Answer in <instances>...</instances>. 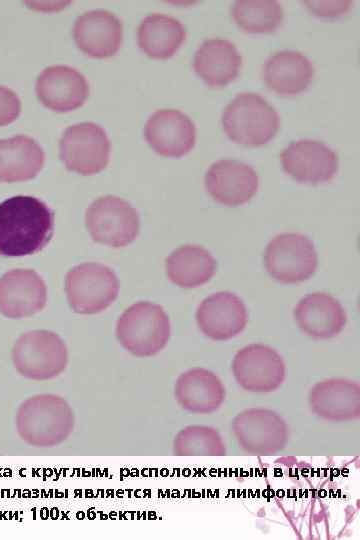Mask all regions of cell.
<instances>
[{
  "label": "cell",
  "instance_id": "cell-1",
  "mask_svg": "<svg viewBox=\"0 0 360 540\" xmlns=\"http://www.w3.org/2000/svg\"><path fill=\"white\" fill-rule=\"evenodd\" d=\"M54 213L33 196H13L0 203V255L20 257L41 251L51 240Z\"/></svg>",
  "mask_w": 360,
  "mask_h": 540
},
{
  "label": "cell",
  "instance_id": "cell-2",
  "mask_svg": "<svg viewBox=\"0 0 360 540\" xmlns=\"http://www.w3.org/2000/svg\"><path fill=\"white\" fill-rule=\"evenodd\" d=\"M19 437L28 445L51 448L72 434L75 417L69 403L56 394H37L25 399L15 417Z\"/></svg>",
  "mask_w": 360,
  "mask_h": 540
},
{
  "label": "cell",
  "instance_id": "cell-3",
  "mask_svg": "<svg viewBox=\"0 0 360 540\" xmlns=\"http://www.w3.org/2000/svg\"><path fill=\"white\" fill-rule=\"evenodd\" d=\"M221 123L232 141L255 147L268 143L275 136L279 128V115L261 95L242 92L227 104Z\"/></svg>",
  "mask_w": 360,
  "mask_h": 540
},
{
  "label": "cell",
  "instance_id": "cell-4",
  "mask_svg": "<svg viewBox=\"0 0 360 540\" xmlns=\"http://www.w3.org/2000/svg\"><path fill=\"white\" fill-rule=\"evenodd\" d=\"M170 320L162 306L140 301L128 307L118 318L116 338L137 357L159 353L170 338Z\"/></svg>",
  "mask_w": 360,
  "mask_h": 540
},
{
  "label": "cell",
  "instance_id": "cell-5",
  "mask_svg": "<svg viewBox=\"0 0 360 540\" xmlns=\"http://www.w3.org/2000/svg\"><path fill=\"white\" fill-rule=\"evenodd\" d=\"M17 372L31 380L44 381L59 376L68 364L63 339L50 330H32L18 337L12 348Z\"/></svg>",
  "mask_w": 360,
  "mask_h": 540
},
{
  "label": "cell",
  "instance_id": "cell-6",
  "mask_svg": "<svg viewBox=\"0 0 360 540\" xmlns=\"http://www.w3.org/2000/svg\"><path fill=\"white\" fill-rule=\"evenodd\" d=\"M65 292L69 306L75 313L96 314L116 300L119 281L114 271L106 265L82 263L67 272Z\"/></svg>",
  "mask_w": 360,
  "mask_h": 540
},
{
  "label": "cell",
  "instance_id": "cell-7",
  "mask_svg": "<svg viewBox=\"0 0 360 540\" xmlns=\"http://www.w3.org/2000/svg\"><path fill=\"white\" fill-rule=\"evenodd\" d=\"M85 223L95 242L114 248L133 242L140 229L136 209L128 201L112 195L100 197L90 204Z\"/></svg>",
  "mask_w": 360,
  "mask_h": 540
},
{
  "label": "cell",
  "instance_id": "cell-8",
  "mask_svg": "<svg viewBox=\"0 0 360 540\" xmlns=\"http://www.w3.org/2000/svg\"><path fill=\"white\" fill-rule=\"evenodd\" d=\"M264 264L273 279L294 284L308 280L315 273L318 257L313 242L307 236L282 233L267 244Z\"/></svg>",
  "mask_w": 360,
  "mask_h": 540
},
{
  "label": "cell",
  "instance_id": "cell-9",
  "mask_svg": "<svg viewBox=\"0 0 360 540\" xmlns=\"http://www.w3.org/2000/svg\"><path fill=\"white\" fill-rule=\"evenodd\" d=\"M59 156L68 170L93 175L107 166L110 141L100 125L93 122L77 123L63 132L59 141Z\"/></svg>",
  "mask_w": 360,
  "mask_h": 540
},
{
  "label": "cell",
  "instance_id": "cell-10",
  "mask_svg": "<svg viewBox=\"0 0 360 540\" xmlns=\"http://www.w3.org/2000/svg\"><path fill=\"white\" fill-rule=\"evenodd\" d=\"M233 433L240 447L253 455H272L282 450L289 437L285 421L274 411L251 408L233 420Z\"/></svg>",
  "mask_w": 360,
  "mask_h": 540
},
{
  "label": "cell",
  "instance_id": "cell-11",
  "mask_svg": "<svg viewBox=\"0 0 360 540\" xmlns=\"http://www.w3.org/2000/svg\"><path fill=\"white\" fill-rule=\"evenodd\" d=\"M232 370L237 383L251 392H271L285 379V363L280 354L263 344H250L234 356Z\"/></svg>",
  "mask_w": 360,
  "mask_h": 540
},
{
  "label": "cell",
  "instance_id": "cell-12",
  "mask_svg": "<svg viewBox=\"0 0 360 540\" xmlns=\"http://www.w3.org/2000/svg\"><path fill=\"white\" fill-rule=\"evenodd\" d=\"M282 168L300 183L328 182L338 170V157L323 142L312 139L292 141L281 153Z\"/></svg>",
  "mask_w": 360,
  "mask_h": 540
},
{
  "label": "cell",
  "instance_id": "cell-13",
  "mask_svg": "<svg viewBox=\"0 0 360 540\" xmlns=\"http://www.w3.org/2000/svg\"><path fill=\"white\" fill-rule=\"evenodd\" d=\"M205 188L218 203L238 206L248 202L257 192L259 178L248 164L234 159H221L208 168Z\"/></svg>",
  "mask_w": 360,
  "mask_h": 540
},
{
  "label": "cell",
  "instance_id": "cell-14",
  "mask_svg": "<svg viewBox=\"0 0 360 540\" xmlns=\"http://www.w3.org/2000/svg\"><path fill=\"white\" fill-rule=\"evenodd\" d=\"M144 136L149 146L165 157H181L195 145L196 128L189 116L175 109L155 111L146 121Z\"/></svg>",
  "mask_w": 360,
  "mask_h": 540
},
{
  "label": "cell",
  "instance_id": "cell-15",
  "mask_svg": "<svg viewBox=\"0 0 360 540\" xmlns=\"http://www.w3.org/2000/svg\"><path fill=\"white\" fill-rule=\"evenodd\" d=\"M47 302V289L31 269H13L0 277V313L20 319L40 312Z\"/></svg>",
  "mask_w": 360,
  "mask_h": 540
},
{
  "label": "cell",
  "instance_id": "cell-16",
  "mask_svg": "<svg viewBox=\"0 0 360 540\" xmlns=\"http://www.w3.org/2000/svg\"><path fill=\"white\" fill-rule=\"evenodd\" d=\"M35 91L45 107L56 112H69L84 104L89 95V85L75 68L53 65L38 75Z\"/></svg>",
  "mask_w": 360,
  "mask_h": 540
},
{
  "label": "cell",
  "instance_id": "cell-17",
  "mask_svg": "<svg viewBox=\"0 0 360 540\" xmlns=\"http://www.w3.org/2000/svg\"><path fill=\"white\" fill-rule=\"evenodd\" d=\"M247 319L243 301L228 291L206 297L196 311V321L201 332L217 341L228 340L240 334Z\"/></svg>",
  "mask_w": 360,
  "mask_h": 540
},
{
  "label": "cell",
  "instance_id": "cell-18",
  "mask_svg": "<svg viewBox=\"0 0 360 540\" xmlns=\"http://www.w3.org/2000/svg\"><path fill=\"white\" fill-rule=\"evenodd\" d=\"M122 37L121 20L107 10L87 11L74 22L73 38L77 47L93 58L115 55L121 46Z\"/></svg>",
  "mask_w": 360,
  "mask_h": 540
},
{
  "label": "cell",
  "instance_id": "cell-19",
  "mask_svg": "<svg viewBox=\"0 0 360 540\" xmlns=\"http://www.w3.org/2000/svg\"><path fill=\"white\" fill-rule=\"evenodd\" d=\"M294 319L303 333L315 339L337 336L347 321L341 303L322 292L311 293L300 299L294 309Z\"/></svg>",
  "mask_w": 360,
  "mask_h": 540
},
{
  "label": "cell",
  "instance_id": "cell-20",
  "mask_svg": "<svg viewBox=\"0 0 360 540\" xmlns=\"http://www.w3.org/2000/svg\"><path fill=\"white\" fill-rule=\"evenodd\" d=\"M311 410L319 417L335 422L360 417V386L358 383L333 378L315 384L309 393Z\"/></svg>",
  "mask_w": 360,
  "mask_h": 540
},
{
  "label": "cell",
  "instance_id": "cell-21",
  "mask_svg": "<svg viewBox=\"0 0 360 540\" xmlns=\"http://www.w3.org/2000/svg\"><path fill=\"white\" fill-rule=\"evenodd\" d=\"M262 77L277 94L290 96L305 91L314 77L312 62L296 50L277 51L265 61Z\"/></svg>",
  "mask_w": 360,
  "mask_h": 540
},
{
  "label": "cell",
  "instance_id": "cell-22",
  "mask_svg": "<svg viewBox=\"0 0 360 540\" xmlns=\"http://www.w3.org/2000/svg\"><path fill=\"white\" fill-rule=\"evenodd\" d=\"M174 396L184 410L209 414L219 409L224 402L225 387L213 372L196 367L179 375Z\"/></svg>",
  "mask_w": 360,
  "mask_h": 540
},
{
  "label": "cell",
  "instance_id": "cell-23",
  "mask_svg": "<svg viewBox=\"0 0 360 540\" xmlns=\"http://www.w3.org/2000/svg\"><path fill=\"white\" fill-rule=\"evenodd\" d=\"M241 64L242 57L235 44L222 38L203 41L193 59L196 74L212 87L232 82L238 76Z\"/></svg>",
  "mask_w": 360,
  "mask_h": 540
},
{
  "label": "cell",
  "instance_id": "cell-24",
  "mask_svg": "<svg viewBox=\"0 0 360 540\" xmlns=\"http://www.w3.org/2000/svg\"><path fill=\"white\" fill-rule=\"evenodd\" d=\"M44 161V151L35 139L26 135L0 139V182L33 179Z\"/></svg>",
  "mask_w": 360,
  "mask_h": 540
},
{
  "label": "cell",
  "instance_id": "cell-25",
  "mask_svg": "<svg viewBox=\"0 0 360 540\" xmlns=\"http://www.w3.org/2000/svg\"><path fill=\"white\" fill-rule=\"evenodd\" d=\"M186 29L175 17L153 13L143 18L137 30L139 48L154 59L172 57L183 44Z\"/></svg>",
  "mask_w": 360,
  "mask_h": 540
},
{
  "label": "cell",
  "instance_id": "cell-26",
  "mask_svg": "<svg viewBox=\"0 0 360 540\" xmlns=\"http://www.w3.org/2000/svg\"><path fill=\"white\" fill-rule=\"evenodd\" d=\"M216 260L205 248L184 245L175 249L165 261L169 280L182 288H195L208 282L215 274Z\"/></svg>",
  "mask_w": 360,
  "mask_h": 540
},
{
  "label": "cell",
  "instance_id": "cell-27",
  "mask_svg": "<svg viewBox=\"0 0 360 540\" xmlns=\"http://www.w3.org/2000/svg\"><path fill=\"white\" fill-rule=\"evenodd\" d=\"M232 17L248 33H271L282 24L284 12L276 0H237L232 6Z\"/></svg>",
  "mask_w": 360,
  "mask_h": 540
},
{
  "label": "cell",
  "instance_id": "cell-28",
  "mask_svg": "<svg viewBox=\"0 0 360 540\" xmlns=\"http://www.w3.org/2000/svg\"><path fill=\"white\" fill-rule=\"evenodd\" d=\"M177 456H221L225 444L217 431L206 426H188L180 430L173 441Z\"/></svg>",
  "mask_w": 360,
  "mask_h": 540
},
{
  "label": "cell",
  "instance_id": "cell-29",
  "mask_svg": "<svg viewBox=\"0 0 360 540\" xmlns=\"http://www.w3.org/2000/svg\"><path fill=\"white\" fill-rule=\"evenodd\" d=\"M21 112V101L11 89L0 86V126L12 123Z\"/></svg>",
  "mask_w": 360,
  "mask_h": 540
},
{
  "label": "cell",
  "instance_id": "cell-30",
  "mask_svg": "<svg viewBox=\"0 0 360 540\" xmlns=\"http://www.w3.org/2000/svg\"><path fill=\"white\" fill-rule=\"evenodd\" d=\"M306 7L315 15L321 17H338L345 14L351 7V1H305Z\"/></svg>",
  "mask_w": 360,
  "mask_h": 540
}]
</instances>
